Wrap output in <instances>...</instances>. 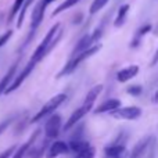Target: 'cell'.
Here are the masks:
<instances>
[{
  "label": "cell",
  "instance_id": "cell-1",
  "mask_svg": "<svg viewBox=\"0 0 158 158\" xmlns=\"http://www.w3.org/2000/svg\"><path fill=\"white\" fill-rule=\"evenodd\" d=\"M61 38H63V28H61L60 22H57L50 28V31L46 33L43 40L40 42V44L36 47V50L33 52L32 57H31V61H33L35 64L42 61L47 54H50L53 52V49L58 44Z\"/></svg>",
  "mask_w": 158,
  "mask_h": 158
},
{
  "label": "cell",
  "instance_id": "cell-2",
  "mask_svg": "<svg viewBox=\"0 0 158 158\" xmlns=\"http://www.w3.org/2000/svg\"><path fill=\"white\" fill-rule=\"evenodd\" d=\"M100 49H101V44L96 43V44H93V46L85 49L83 52L78 53V54H75V56H71V58H69L68 63L65 64V67L57 74V78H63V77H67V75H71L79 67V64H82L85 60H87V58L92 57L93 54H96Z\"/></svg>",
  "mask_w": 158,
  "mask_h": 158
},
{
  "label": "cell",
  "instance_id": "cell-3",
  "mask_svg": "<svg viewBox=\"0 0 158 158\" xmlns=\"http://www.w3.org/2000/svg\"><path fill=\"white\" fill-rule=\"evenodd\" d=\"M65 100H67V94H65V93L56 94L54 97H52L49 101H47V103H44V106L40 108V111H39L38 114L32 118V119H31V122L35 123V122H39L40 119H43L44 117H49V115L53 114V112H54L56 110H57Z\"/></svg>",
  "mask_w": 158,
  "mask_h": 158
},
{
  "label": "cell",
  "instance_id": "cell-4",
  "mask_svg": "<svg viewBox=\"0 0 158 158\" xmlns=\"http://www.w3.org/2000/svg\"><path fill=\"white\" fill-rule=\"evenodd\" d=\"M111 117H114L115 119L135 121L142 117V108L139 107H118L117 110L111 111Z\"/></svg>",
  "mask_w": 158,
  "mask_h": 158
},
{
  "label": "cell",
  "instance_id": "cell-5",
  "mask_svg": "<svg viewBox=\"0 0 158 158\" xmlns=\"http://www.w3.org/2000/svg\"><path fill=\"white\" fill-rule=\"evenodd\" d=\"M61 131V117L58 114H50L44 125V135L47 139H56Z\"/></svg>",
  "mask_w": 158,
  "mask_h": 158
},
{
  "label": "cell",
  "instance_id": "cell-6",
  "mask_svg": "<svg viewBox=\"0 0 158 158\" xmlns=\"http://www.w3.org/2000/svg\"><path fill=\"white\" fill-rule=\"evenodd\" d=\"M35 65H36V64L33 63V61H31V60H29V63H28L27 65H25V68L22 69V71L19 72L18 75H17V78H15V79H13V82H11V83H10V86H8L7 89H6L4 94H10L11 92H14V90H17V89H18V87L21 86L22 83H24V81H25V79H27V78L31 75V72L33 71V68H35Z\"/></svg>",
  "mask_w": 158,
  "mask_h": 158
},
{
  "label": "cell",
  "instance_id": "cell-7",
  "mask_svg": "<svg viewBox=\"0 0 158 158\" xmlns=\"http://www.w3.org/2000/svg\"><path fill=\"white\" fill-rule=\"evenodd\" d=\"M92 108H93L92 106H89V104H85V103H83L78 110H75V111L71 114V117L68 118V121H67L65 125H64V131H65V132H67V131H71L72 126H74V125H78L79 121H81L83 117H86L87 112L92 111Z\"/></svg>",
  "mask_w": 158,
  "mask_h": 158
},
{
  "label": "cell",
  "instance_id": "cell-8",
  "mask_svg": "<svg viewBox=\"0 0 158 158\" xmlns=\"http://www.w3.org/2000/svg\"><path fill=\"white\" fill-rule=\"evenodd\" d=\"M47 4L44 0H40V2L36 4V7L33 8L32 11V19H31V32L35 33L36 29L39 28V25L42 24L43 21V17H44V10H46Z\"/></svg>",
  "mask_w": 158,
  "mask_h": 158
},
{
  "label": "cell",
  "instance_id": "cell-9",
  "mask_svg": "<svg viewBox=\"0 0 158 158\" xmlns=\"http://www.w3.org/2000/svg\"><path fill=\"white\" fill-rule=\"evenodd\" d=\"M104 156L107 158H128L129 151L123 144L114 143V144L107 146L104 148Z\"/></svg>",
  "mask_w": 158,
  "mask_h": 158
},
{
  "label": "cell",
  "instance_id": "cell-10",
  "mask_svg": "<svg viewBox=\"0 0 158 158\" xmlns=\"http://www.w3.org/2000/svg\"><path fill=\"white\" fill-rule=\"evenodd\" d=\"M68 143L61 142V140H57V142L52 143V144L47 147L46 150V157L47 158H56L61 154H67L68 153Z\"/></svg>",
  "mask_w": 158,
  "mask_h": 158
},
{
  "label": "cell",
  "instance_id": "cell-11",
  "mask_svg": "<svg viewBox=\"0 0 158 158\" xmlns=\"http://www.w3.org/2000/svg\"><path fill=\"white\" fill-rule=\"evenodd\" d=\"M39 135H40V131H35L32 133V136L29 137V140L28 142H25L22 146H19L17 150H14V153L11 154V157L10 158H24V156L28 153V150L31 148V146H33L36 143V140H38V137H39Z\"/></svg>",
  "mask_w": 158,
  "mask_h": 158
},
{
  "label": "cell",
  "instance_id": "cell-12",
  "mask_svg": "<svg viewBox=\"0 0 158 158\" xmlns=\"http://www.w3.org/2000/svg\"><path fill=\"white\" fill-rule=\"evenodd\" d=\"M151 140H153V136H146V137H143V139L140 140V142L133 147V150L129 153L128 157H129V158H143V156H144L146 151H147L148 146H150Z\"/></svg>",
  "mask_w": 158,
  "mask_h": 158
},
{
  "label": "cell",
  "instance_id": "cell-13",
  "mask_svg": "<svg viewBox=\"0 0 158 158\" xmlns=\"http://www.w3.org/2000/svg\"><path fill=\"white\" fill-rule=\"evenodd\" d=\"M137 74H139V67L137 65L125 67V68L119 69V71L117 72V81L119 82V83H125V82L133 79Z\"/></svg>",
  "mask_w": 158,
  "mask_h": 158
},
{
  "label": "cell",
  "instance_id": "cell-14",
  "mask_svg": "<svg viewBox=\"0 0 158 158\" xmlns=\"http://www.w3.org/2000/svg\"><path fill=\"white\" fill-rule=\"evenodd\" d=\"M121 100L119 98H110V100L101 103L100 106H97L94 108V114H104V112H111L114 110H117L118 107H121Z\"/></svg>",
  "mask_w": 158,
  "mask_h": 158
},
{
  "label": "cell",
  "instance_id": "cell-15",
  "mask_svg": "<svg viewBox=\"0 0 158 158\" xmlns=\"http://www.w3.org/2000/svg\"><path fill=\"white\" fill-rule=\"evenodd\" d=\"M18 61H15V63L13 64V65L10 67V69L7 71V74L3 77V79L0 81V96L3 94V93L6 92V89H7L8 86H10V83L13 82L14 77H15V72H17V68H18Z\"/></svg>",
  "mask_w": 158,
  "mask_h": 158
},
{
  "label": "cell",
  "instance_id": "cell-16",
  "mask_svg": "<svg viewBox=\"0 0 158 158\" xmlns=\"http://www.w3.org/2000/svg\"><path fill=\"white\" fill-rule=\"evenodd\" d=\"M151 29H153L151 24H144L143 27H140L139 29L136 31V33H135L133 39H132V42H131V47H132V49H137V47L140 46V43H142L143 36L147 35L148 32H151Z\"/></svg>",
  "mask_w": 158,
  "mask_h": 158
},
{
  "label": "cell",
  "instance_id": "cell-17",
  "mask_svg": "<svg viewBox=\"0 0 158 158\" xmlns=\"http://www.w3.org/2000/svg\"><path fill=\"white\" fill-rule=\"evenodd\" d=\"M131 10V6L129 4H122L117 11V17H115V21H114V25L117 28H121L123 24H125L126 18H128V13Z\"/></svg>",
  "mask_w": 158,
  "mask_h": 158
},
{
  "label": "cell",
  "instance_id": "cell-18",
  "mask_svg": "<svg viewBox=\"0 0 158 158\" xmlns=\"http://www.w3.org/2000/svg\"><path fill=\"white\" fill-rule=\"evenodd\" d=\"M103 89H104L103 85H96V86H93L92 89L87 92V94H86V97H85V101H83V103H85V104H89V106L93 107V106H94L96 98L98 97V94H101Z\"/></svg>",
  "mask_w": 158,
  "mask_h": 158
},
{
  "label": "cell",
  "instance_id": "cell-19",
  "mask_svg": "<svg viewBox=\"0 0 158 158\" xmlns=\"http://www.w3.org/2000/svg\"><path fill=\"white\" fill-rule=\"evenodd\" d=\"M49 142H50V139H47V137H46V139L42 142V144L38 146V147H33L32 148V146H31V148L28 150L29 157L31 158H42V157H43V154L46 153L47 147H49Z\"/></svg>",
  "mask_w": 158,
  "mask_h": 158
},
{
  "label": "cell",
  "instance_id": "cell-20",
  "mask_svg": "<svg viewBox=\"0 0 158 158\" xmlns=\"http://www.w3.org/2000/svg\"><path fill=\"white\" fill-rule=\"evenodd\" d=\"M33 3V0H25L24 3H22L21 8H19L18 11V19H17V28H21L22 27V22H24V18H25V14H27V10L28 7H29L31 4Z\"/></svg>",
  "mask_w": 158,
  "mask_h": 158
},
{
  "label": "cell",
  "instance_id": "cell-21",
  "mask_svg": "<svg viewBox=\"0 0 158 158\" xmlns=\"http://www.w3.org/2000/svg\"><path fill=\"white\" fill-rule=\"evenodd\" d=\"M79 2H81V0H64V2L61 3V4L58 6L54 11H53V15H57V14H60V13H63V11L68 10V8H71L72 6L78 4Z\"/></svg>",
  "mask_w": 158,
  "mask_h": 158
},
{
  "label": "cell",
  "instance_id": "cell-22",
  "mask_svg": "<svg viewBox=\"0 0 158 158\" xmlns=\"http://www.w3.org/2000/svg\"><path fill=\"white\" fill-rule=\"evenodd\" d=\"M94 156H96V150L92 147V146H87L86 148L75 153V156L72 158H94Z\"/></svg>",
  "mask_w": 158,
  "mask_h": 158
},
{
  "label": "cell",
  "instance_id": "cell-23",
  "mask_svg": "<svg viewBox=\"0 0 158 158\" xmlns=\"http://www.w3.org/2000/svg\"><path fill=\"white\" fill-rule=\"evenodd\" d=\"M108 2H110V0H93V3L90 4V8H89L90 15H93V14L98 13V11H100L103 7H106V4H107Z\"/></svg>",
  "mask_w": 158,
  "mask_h": 158
},
{
  "label": "cell",
  "instance_id": "cell-24",
  "mask_svg": "<svg viewBox=\"0 0 158 158\" xmlns=\"http://www.w3.org/2000/svg\"><path fill=\"white\" fill-rule=\"evenodd\" d=\"M25 0H15L14 2V4H13V7H11V11H10V17H8V21H13V18L18 14V11H19V8H21V6H22V3H24Z\"/></svg>",
  "mask_w": 158,
  "mask_h": 158
},
{
  "label": "cell",
  "instance_id": "cell-25",
  "mask_svg": "<svg viewBox=\"0 0 158 158\" xmlns=\"http://www.w3.org/2000/svg\"><path fill=\"white\" fill-rule=\"evenodd\" d=\"M143 92V87L140 86V85H131V86H128V89H126V93L131 96H133V97H137V96H140Z\"/></svg>",
  "mask_w": 158,
  "mask_h": 158
},
{
  "label": "cell",
  "instance_id": "cell-26",
  "mask_svg": "<svg viewBox=\"0 0 158 158\" xmlns=\"http://www.w3.org/2000/svg\"><path fill=\"white\" fill-rule=\"evenodd\" d=\"M146 153H147V158H156V139H154V137H153V140H151V143Z\"/></svg>",
  "mask_w": 158,
  "mask_h": 158
},
{
  "label": "cell",
  "instance_id": "cell-27",
  "mask_svg": "<svg viewBox=\"0 0 158 158\" xmlns=\"http://www.w3.org/2000/svg\"><path fill=\"white\" fill-rule=\"evenodd\" d=\"M13 36V31H7V32H4L2 36H0V47H3L6 43H7L8 40H10V38Z\"/></svg>",
  "mask_w": 158,
  "mask_h": 158
},
{
  "label": "cell",
  "instance_id": "cell-28",
  "mask_svg": "<svg viewBox=\"0 0 158 158\" xmlns=\"http://www.w3.org/2000/svg\"><path fill=\"white\" fill-rule=\"evenodd\" d=\"M13 119H14V118H13V117H10V118H7V119H4L2 123H0V133H3V132H4L6 129H7L8 126H10V123L13 122Z\"/></svg>",
  "mask_w": 158,
  "mask_h": 158
},
{
  "label": "cell",
  "instance_id": "cell-29",
  "mask_svg": "<svg viewBox=\"0 0 158 158\" xmlns=\"http://www.w3.org/2000/svg\"><path fill=\"white\" fill-rule=\"evenodd\" d=\"M15 148H17V146H11L10 148H7V150H4L3 153H0V158H10Z\"/></svg>",
  "mask_w": 158,
  "mask_h": 158
},
{
  "label": "cell",
  "instance_id": "cell-30",
  "mask_svg": "<svg viewBox=\"0 0 158 158\" xmlns=\"http://www.w3.org/2000/svg\"><path fill=\"white\" fill-rule=\"evenodd\" d=\"M157 64H158V47H157L156 53H154V57H153V60H151L150 65H151V67H154V65H157Z\"/></svg>",
  "mask_w": 158,
  "mask_h": 158
},
{
  "label": "cell",
  "instance_id": "cell-31",
  "mask_svg": "<svg viewBox=\"0 0 158 158\" xmlns=\"http://www.w3.org/2000/svg\"><path fill=\"white\" fill-rule=\"evenodd\" d=\"M153 101L154 103H158V89L156 90V93H154V96H153Z\"/></svg>",
  "mask_w": 158,
  "mask_h": 158
},
{
  "label": "cell",
  "instance_id": "cell-32",
  "mask_svg": "<svg viewBox=\"0 0 158 158\" xmlns=\"http://www.w3.org/2000/svg\"><path fill=\"white\" fill-rule=\"evenodd\" d=\"M154 33H156V35H158V25L156 27V31H154Z\"/></svg>",
  "mask_w": 158,
  "mask_h": 158
}]
</instances>
